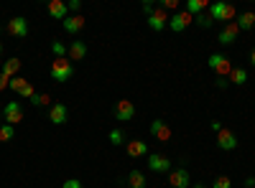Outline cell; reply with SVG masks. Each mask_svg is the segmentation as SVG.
Here are the masks:
<instances>
[{"mask_svg": "<svg viewBox=\"0 0 255 188\" xmlns=\"http://www.w3.org/2000/svg\"><path fill=\"white\" fill-rule=\"evenodd\" d=\"M135 117V104L130 99H120L115 104V120L118 122H130Z\"/></svg>", "mask_w": 255, "mask_h": 188, "instance_id": "cell-5", "label": "cell"}, {"mask_svg": "<svg viewBox=\"0 0 255 188\" xmlns=\"http://www.w3.org/2000/svg\"><path fill=\"white\" fill-rule=\"evenodd\" d=\"M212 188H232L230 176H217V178H215V183H212Z\"/></svg>", "mask_w": 255, "mask_h": 188, "instance_id": "cell-28", "label": "cell"}, {"mask_svg": "<svg viewBox=\"0 0 255 188\" xmlns=\"http://www.w3.org/2000/svg\"><path fill=\"white\" fill-rule=\"evenodd\" d=\"M253 26H255V13L245 10V13L238 15V28H240V31H250Z\"/></svg>", "mask_w": 255, "mask_h": 188, "instance_id": "cell-21", "label": "cell"}, {"mask_svg": "<svg viewBox=\"0 0 255 188\" xmlns=\"http://www.w3.org/2000/svg\"><path fill=\"white\" fill-rule=\"evenodd\" d=\"M67 117H69L67 104H61V102L51 104V110H49V120H51L54 125H64V122H67Z\"/></svg>", "mask_w": 255, "mask_h": 188, "instance_id": "cell-15", "label": "cell"}, {"mask_svg": "<svg viewBox=\"0 0 255 188\" xmlns=\"http://www.w3.org/2000/svg\"><path fill=\"white\" fill-rule=\"evenodd\" d=\"M15 137V127L13 125H0V142H10Z\"/></svg>", "mask_w": 255, "mask_h": 188, "instance_id": "cell-24", "label": "cell"}, {"mask_svg": "<svg viewBox=\"0 0 255 188\" xmlns=\"http://www.w3.org/2000/svg\"><path fill=\"white\" fill-rule=\"evenodd\" d=\"M51 51H54V59H64V56H67V46H64L61 41H54Z\"/></svg>", "mask_w": 255, "mask_h": 188, "instance_id": "cell-27", "label": "cell"}, {"mask_svg": "<svg viewBox=\"0 0 255 188\" xmlns=\"http://www.w3.org/2000/svg\"><path fill=\"white\" fill-rule=\"evenodd\" d=\"M46 10H49V15H51V18H56V20H64V18H67V13H69V5L64 3V0H51Z\"/></svg>", "mask_w": 255, "mask_h": 188, "instance_id": "cell-16", "label": "cell"}, {"mask_svg": "<svg viewBox=\"0 0 255 188\" xmlns=\"http://www.w3.org/2000/svg\"><path fill=\"white\" fill-rule=\"evenodd\" d=\"M245 188H255V178H253V176L245 178Z\"/></svg>", "mask_w": 255, "mask_h": 188, "instance_id": "cell-35", "label": "cell"}, {"mask_svg": "<svg viewBox=\"0 0 255 188\" xmlns=\"http://www.w3.org/2000/svg\"><path fill=\"white\" fill-rule=\"evenodd\" d=\"M26 84H28V81H26L23 76H13V79H10V84H8V87H10L13 92H18V94H20V89H23Z\"/></svg>", "mask_w": 255, "mask_h": 188, "instance_id": "cell-26", "label": "cell"}, {"mask_svg": "<svg viewBox=\"0 0 255 188\" xmlns=\"http://www.w3.org/2000/svg\"><path fill=\"white\" fill-rule=\"evenodd\" d=\"M61 188H84V186H82V181H77V178H69V181L64 183Z\"/></svg>", "mask_w": 255, "mask_h": 188, "instance_id": "cell-32", "label": "cell"}, {"mask_svg": "<svg viewBox=\"0 0 255 188\" xmlns=\"http://www.w3.org/2000/svg\"><path fill=\"white\" fill-rule=\"evenodd\" d=\"M128 186L130 188H145V173L143 171H130L128 173Z\"/></svg>", "mask_w": 255, "mask_h": 188, "instance_id": "cell-22", "label": "cell"}, {"mask_svg": "<svg viewBox=\"0 0 255 188\" xmlns=\"http://www.w3.org/2000/svg\"><path fill=\"white\" fill-rule=\"evenodd\" d=\"M209 69L215 71L220 79H225V76H230L232 64H230V59L225 54H209Z\"/></svg>", "mask_w": 255, "mask_h": 188, "instance_id": "cell-3", "label": "cell"}, {"mask_svg": "<svg viewBox=\"0 0 255 188\" xmlns=\"http://www.w3.org/2000/svg\"><path fill=\"white\" fill-rule=\"evenodd\" d=\"M230 81H232V84H235V87H243L245 84V81H248V69H235V66H232V71H230Z\"/></svg>", "mask_w": 255, "mask_h": 188, "instance_id": "cell-23", "label": "cell"}, {"mask_svg": "<svg viewBox=\"0 0 255 188\" xmlns=\"http://www.w3.org/2000/svg\"><path fill=\"white\" fill-rule=\"evenodd\" d=\"M207 13L212 15V20H225V23H232V20L238 18V10L230 3H212Z\"/></svg>", "mask_w": 255, "mask_h": 188, "instance_id": "cell-2", "label": "cell"}, {"mask_svg": "<svg viewBox=\"0 0 255 188\" xmlns=\"http://www.w3.org/2000/svg\"><path fill=\"white\" fill-rule=\"evenodd\" d=\"M207 8H209V3H207V0H189V3H186V13H189V15H199V13H207Z\"/></svg>", "mask_w": 255, "mask_h": 188, "instance_id": "cell-20", "label": "cell"}, {"mask_svg": "<svg viewBox=\"0 0 255 188\" xmlns=\"http://www.w3.org/2000/svg\"><path fill=\"white\" fill-rule=\"evenodd\" d=\"M79 8H82L79 0H69V10H79Z\"/></svg>", "mask_w": 255, "mask_h": 188, "instance_id": "cell-34", "label": "cell"}, {"mask_svg": "<svg viewBox=\"0 0 255 188\" xmlns=\"http://www.w3.org/2000/svg\"><path fill=\"white\" fill-rule=\"evenodd\" d=\"M61 26H64L67 33H79L84 26H87V18H84V15H67L61 20Z\"/></svg>", "mask_w": 255, "mask_h": 188, "instance_id": "cell-14", "label": "cell"}, {"mask_svg": "<svg viewBox=\"0 0 255 188\" xmlns=\"http://www.w3.org/2000/svg\"><path fill=\"white\" fill-rule=\"evenodd\" d=\"M161 8H163L166 13H168V10H176V8H179V0H163Z\"/></svg>", "mask_w": 255, "mask_h": 188, "instance_id": "cell-31", "label": "cell"}, {"mask_svg": "<svg viewBox=\"0 0 255 188\" xmlns=\"http://www.w3.org/2000/svg\"><path fill=\"white\" fill-rule=\"evenodd\" d=\"M168 18H171V15H168L163 8L153 10L151 15H148V28H151V31H163L168 26Z\"/></svg>", "mask_w": 255, "mask_h": 188, "instance_id": "cell-9", "label": "cell"}, {"mask_svg": "<svg viewBox=\"0 0 255 188\" xmlns=\"http://www.w3.org/2000/svg\"><path fill=\"white\" fill-rule=\"evenodd\" d=\"M110 142H113V145H123V142H125L123 130H110Z\"/></svg>", "mask_w": 255, "mask_h": 188, "instance_id": "cell-30", "label": "cell"}, {"mask_svg": "<svg viewBox=\"0 0 255 188\" xmlns=\"http://www.w3.org/2000/svg\"><path fill=\"white\" fill-rule=\"evenodd\" d=\"M0 71H3V76H8V79H13L18 71H20V59H8L5 61V64H3V69H0Z\"/></svg>", "mask_w": 255, "mask_h": 188, "instance_id": "cell-19", "label": "cell"}, {"mask_svg": "<svg viewBox=\"0 0 255 188\" xmlns=\"http://www.w3.org/2000/svg\"><path fill=\"white\" fill-rule=\"evenodd\" d=\"M238 33H240V28H238V23H227L222 31H220V36H217V41L222 46H232L238 41Z\"/></svg>", "mask_w": 255, "mask_h": 188, "instance_id": "cell-13", "label": "cell"}, {"mask_svg": "<svg viewBox=\"0 0 255 188\" xmlns=\"http://www.w3.org/2000/svg\"><path fill=\"white\" fill-rule=\"evenodd\" d=\"M67 54H69L72 61H82L84 56H87V44H84V41H72L69 49H67Z\"/></svg>", "mask_w": 255, "mask_h": 188, "instance_id": "cell-18", "label": "cell"}, {"mask_svg": "<svg viewBox=\"0 0 255 188\" xmlns=\"http://www.w3.org/2000/svg\"><path fill=\"white\" fill-rule=\"evenodd\" d=\"M168 183H171L174 188H189L191 186L189 171L186 168H171V173H168Z\"/></svg>", "mask_w": 255, "mask_h": 188, "instance_id": "cell-10", "label": "cell"}, {"mask_svg": "<svg viewBox=\"0 0 255 188\" xmlns=\"http://www.w3.org/2000/svg\"><path fill=\"white\" fill-rule=\"evenodd\" d=\"M31 102L36 104V107H44V104H49V102H51V97H49V94H38V92H36Z\"/></svg>", "mask_w": 255, "mask_h": 188, "instance_id": "cell-29", "label": "cell"}, {"mask_svg": "<svg viewBox=\"0 0 255 188\" xmlns=\"http://www.w3.org/2000/svg\"><path fill=\"white\" fill-rule=\"evenodd\" d=\"M189 188H204V186H202V183H191Z\"/></svg>", "mask_w": 255, "mask_h": 188, "instance_id": "cell-37", "label": "cell"}, {"mask_svg": "<svg viewBox=\"0 0 255 188\" xmlns=\"http://www.w3.org/2000/svg\"><path fill=\"white\" fill-rule=\"evenodd\" d=\"M217 145H220V150H235L238 148V137H235V132H230L227 127H222L220 132H217Z\"/></svg>", "mask_w": 255, "mask_h": 188, "instance_id": "cell-11", "label": "cell"}, {"mask_svg": "<svg viewBox=\"0 0 255 188\" xmlns=\"http://www.w3.org/2000/svg\"><path fill=\"white\" fill-rule=\"evenodd\" d=\"M5 31H8L10 36H15V38H26V36H28V20L20 18V15H15V18L8 20Z\"/></svg>", "mask_w": 255, "mask_h": 188, "instance_id": "cell-8", "label": "cell"}, {"mask_svg": "<svg viewBox=\"0 0 255 188\" xmlns=\"http://www.w3.org/2000/svg\"><path fill=\"white\" fill-rule=\"evenodd\" d=\"M0 54H3V44H0Z\"/></svg>", "mask_w": 255, "mask_h": 188, "instance_id": "cell-39", "label": "cell"}, {"mask_svg": "<svg viewBox=\"0 0 255 188\" xmlns=\"http://www.w3.org/2000/svg\"><path fill=\"white\" fill-rule=\"evenodd\" d=\"M0 120H3V107H0Z\"/></svg>", "mask_w": 255, "mask_h": 188, "instance_id": "cell-38", "label": "cell"}, {"mask_svg": "<svg viewBox=\"0 0 255 188\" xmlns=\"http://www.w3.org/2000/svg\"><path fill=\"white\" fill-rule=\"evenodd\" d=\"M250 64H253V66H255V49H253V51H250Z\"/></svg>", "mask_w": 255, "mask_h": 188, "instance_id": "cell-36", "label": "cell"}, {"mask_svg": "<svg viewBox=\"0 0 255 188\" xmlns=\"http://www.w3.org/2000/svg\"><path fill=\"white\" fill-rule=\"evenodd\" d=\"M194 20H197V26H202V28H209L212 23H215L209 13H199V15H194Z\"/></svg>", "mask_w": 255, "mask_h": 188, "instance_id": "cell-25", "label": "cell"}, {"mask_svg": "<svg viewBox=\"0 0 255 188\" xmlns=\"http://www.w3.org/2000/svg\"><path fill=\"white\" fill-rule=\"evenodd\" d=\"M148 168L153 173H171V160L158 153H148Z\"/></svg>", "mask_w": 255, "mask_h": 188, "instance_id": "cell-6", "label": "cell"}, {"mask_svg": "<svg viewBox=\"0 0 255 188\" xmlns=\"http://www.w3.org/2000/svg\"><path fill=\"white\" fill-rule=\"evenodd\" d=\"M151 135L161 142H168L171 140V127H168V122H163V120H153L151 122Z\"/></svg>", "mask_w": 255, "mask_h": 188, "instance_id": "cell-12", "label": "cell"}, {"mask_svg": "<svg viewBox=\"0 0 255 188\" xmlns=\"http://www.w3.org/2000/svg\"><path fill=\"white\" fill-rule=\"evenodd\" d=\"M3 117H5V125H13L15 127L18 122H23L26 112H23V107H20V102H8L5 110H3Z\"/></svg>", "mask_w": 255, "mask_h": 188, "instance_id": "cell-4", "label": "cell"}, {"mask_svg": "<svg viewBox=\"0 0 255 188\" xmlns=\"http://www.w3.org/2000/svg\"><path fill=\"white\" fill-rule=\"evenodd\" d=\"M143 155H148V142L128 140V158H143Z\"/></svg>", "mask_w": 255, "mask_h": 188, "instance_id": "cell-17", "label": "cell"}, {"mask_svg": "<svg viewBox=\"0 0 255 188\" xmlns=\"http://www.w3.org/2000/svg\"><path fill=\"white\" fill-rule=\"evenodd\" d=\"M8 84H10V79H8V76H3V71H0V92H3Z\"/></svg>", "mask_w": 255, "mask_h": 188, "instance_id": "cell-33", "label": "cell"}, {"mask_svg": "<svg viewBox=\"0 0 255 188\" xmlns=\"http://www.w3.org/2000/svg\"><path fill=\"white\" fill-rule=\"evenodd\" d=\"M191 20H194V15H189L186 10H179V13H174L171 18H168V28H171L174 33H181V31L189 28Z\"/></svg>", "mask_w": 255, "mask_h": 188, "instance_id": "cell-7", "label": "cell"}, {"mask_svg": "<svg viewBox=\"0 0 255 188\" xmlns=\"http://www.w3.org/2000/svg\"><path fill=\"white\" fill-rule=\"evenodd\" d=\"M49 74H51L56 81H69V79L74 76V66H72V61H67V56H64V59H54Z\"/></svg>", "mask_w": 255, "mask_h": 188, "instance_id": "cell-1", "label": "cell"}]
</instances>
